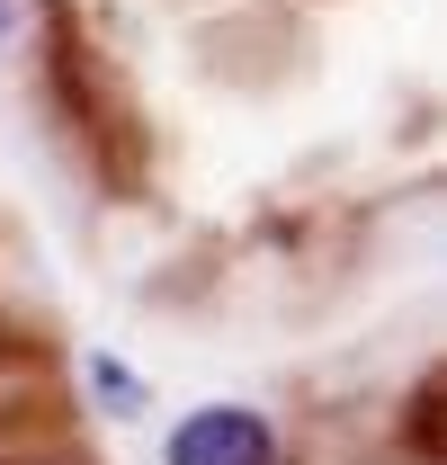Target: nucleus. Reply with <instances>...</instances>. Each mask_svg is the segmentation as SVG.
<instances>
[{"instance_id": "nucleus-1", "label": "nucleus", "mask_w": 447, "mask_h": 465, "mask_svg": "<svg viewBox=\"0 0 447 465\" xmlns=\"http://www.w3.org/2000/svg\"><path fill=\"white\" fill-rule=\"evenodd\" d=\"M162 465H278V430L251 403H197L170 420Z\"/></svg>"}, {"instance_id": "nucleus-4", "label": "nucleus", "mask_w": 447, "mask_h": 465, "mask_svg": "<svg viewBox=\"0 0 447 465\" xmlns=\"http://www.w3.org/2000/svg\"><path fill=\"white\" fill-rule=\"evenodd\" d=\"M9 465H72V457H9Z\"/></svg>"}, {"instance_id": "nucleus-2", "label": "nucleus", "mask_w": 447, "mask_h": 465, "mask_svg": "<svg viewBox=\"0 0 447 465\" xmlns=\"http://www.w3.org/2000/svg\"><path fill=\"white\" fill-rule=\"evenodd\" d=\"M81 376L99 385V411H116V420H134V411L153 403V394H144V376H125L108 349H90V358H81Z\"/></svg>"}, {"instance_id": "nucleus-3", "label": "nucleus", "mask_w": 447, "mask_h": 465, "mask_svg": "<svg viewBox=\"0 0 447 465\" xmlns=\"http://www.w3.org/2000/svg\"><path fill=\"white\" fill-rule=\"evenodd\" d=\"M9 36H18V0H0V45H9Z\"/></svg>"}]
</instances>
